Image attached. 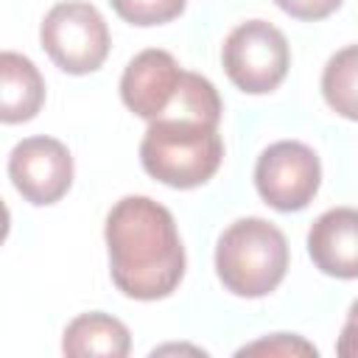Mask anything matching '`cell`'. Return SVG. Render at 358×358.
Wrapping results in <instances>:
<instances>
[{
  "instance_id": "52a82bcc",
  "label": "cell",
  "mask_w": 358,
  "mask_h": 358,
  "mask_svg": "<svg viewBox=\"0 0 358 358\" xmlns=\"http://www.w3.org/2000/svg\"><path fill=\"white\" fill-rule=\"evenodd\" d=\"M8 176L25 201L56 204L73 185V157L56 137H25L8 154Z\"/></svg>"
},
{
  "instance_id": "9c48e42d",
  "label": "cell",
  "mask_w": 358,
  "mask_h": 358,
  "mask_svg": "<svg viewBox=\"0 0 358 358\" xmlns=\"http://www.w3.org/2000/svg\"><path fill=\"white\" fill-rule=\"evenodd\" d=\"M308 255L313 266L338 280H358V210L333 207L308 229Z\"/></svg>"
},
{
  "instance_id": "30bf717a",
  "label": "cell",
  "mask_w": 358,
  "mask_h": 358,
  "mask_svg": "<svg viewBox=\"0 0 358 358\" xmlns=\"http://www.w3.org/2000/svg\"><path fill=\"white\" fill-rule=\"evenodd\" d=\"M45 103V81L36 64L14 50L0 53V120L25 123Z\"/></svg>"
},
{
  "instance_id": "7c38bea8",
  "label": "cell",
  "mask_w": 358,
  "mask_h": 358,
  "mask_svg": "<svg viewBox=\"0 0 358 358\" xmlns=\"http://www.w3.org/2000/svg\"><path fill=\"white\" fill-rule=\"evenodd\" d=\"M322 95L336 115L358 120V45H347L327 59L322 70Z\"/></svg>"
},
{
  "instance_id": "2e32d148",
  "label": "cell",
  "mask_w": 358,
  "mask_h": 358,
  "mask_svg": "<svg viewBox=\"0 0 358 358\" xmlns=\"http://www.w3.org/2000/svg\"><path fill=\"white\" fill-rule=\"evenodd\" d=\"M274 3L294 20H305V22L324 20L341 6V0H274Z\"/></svg>"
},
{
  "instance_id": "9a60e30c",
  "label": "cell",
  "mask_w": 358,
  "mask_h": 358,
  "mask_svg": "<svg viewBox=\"0 0 358 358\" xmlns=\"http://www.w3.org/2000/svg\"><path fill=\"white\" fill-rule=\"evenodd\" d=\"M255 352H263V355H316V347L310 341H305L302 336L274 333L268 338H260V341L238 350V355H255Z\"/></svg>"
},
{
  "instance_id": "7a4b0ae2",
  "label": "cell",
  "mask_w": 358,
  "mask_h": 358,
  "mask_svg": "<svg viewBox=\"0 0 358 358\" xmlns=\"http://www.w3.org/2000/svg\"><path fill=\"white\" fill-rule=\"evenodd\" d=\"M224 159V140L218 126L157 117L148 123L140 143V162L148 176L168 187L190 190L213 179Z\"/></svg>"
},
{
  "instance_id": "e0dca14e",
  "label": "cell",
  "mask_w": 358,
  "mask_h": 358,
  "mask_svg": "<svg viewBox=\"0 0 358 358\" xmlns=\"http://www.w3.org/2000/svg\"><path fill=\"white\" fill-rule=\"evenodd\" d=\"M336 352L344 355V358H358V322L355 319H347V324L338 336Z\"/></svg>"
},
{
  "instance_id": "6da1fadb",
  "label": "cell",
  "mask_w": 358,
  "mask_h": 358,
  "mask_svg": "<svg viewBox=\"0 0 358 358\" xmlns=\"http://www.w3.org/2000/svg\"><path fill=\"white\" fill-rule=\"evenodd\" d=\"M109 274L120 294L165 299L185 277V246L168 207L148 196H123L106 215Z\"/></svg>"
},
{
  "instance_id": "8fae6325",
  "label": "cell",
  "mask_w": 358,
  "mask_h": 358,
  "mask_svg": "<svg viewBox=\"0 0 358 358\" xmlns=\"http://www.w3.org/2000/svg\"><path fill=\"white\" fill-rule=\"evenodd\" d=\"M64 355H103V358H123L131 350L129 327L101 310L76 316L62 336Z\"/></svg>"
},
{
  "instance_id": "ba28073f",
  "label": "cell",
  "mask_w": 358,
  "mask_h": 358,
  "mask_svg": "<svg viewBox=\"0 0 358 358\" xmlns=\"http://www.w3.org/2000/svg\"><path fill=\"white\" fill-rule=\"evenodd\" d=\"M185 70L168 50L148 48L140 50L123 70L120 98L123 103L145 120H157L176 98Z\"/></svg>"
},
{
  "instance_id": "4fadbf2b",
  "label": "cell",
  "mask_w": 358,
  "mask_h": 358,
  "mask_svg": "<svg viewBox=\"0 0 358 358\" xmlns=\"http://www.w3.org/2000/svg\"><path fill=\"white\" fill-rule=\"evenodd\" d=\"M221 112H224V106H221V98H218V90L213 87V81H207L199 73L185 70L173 103L159 117H182V120H199V123L218 126Z\"/></svg>"
},
{
  "instance_id": "8992f818",
  "label": "cell",
  "mask_w": 358,
  "mask_h": 358,
  "mask_svg": "<svg viewBox=\"0 0 358 358\" xmlns=\"http://www.w3.org/2000/svg\"><path fill=\"white\" fill-rule=\"evenodd\" d=\"M322 182V165L310 145L299 140L271 143L255 165V187L260 199L280 210L296 213L305 210Z\"/></svg>"
},
{
  "instance_id": "5bb4252c",
  "label": "cell",
  "mask_w": 358,
  "mask_h": 358,
  "mask_svg": "<svg viewBox=\"0 0 358 358\" xmlns=\"http://www.w3.org/2000/svg\"><path fill=\"white\" fill-rule=\"evenodd\" d=\"M109 6L120 20L140 28H151L176 20L185 11L187 0H109Z\"/></svg>"
},
{
  "instance_id": "5b68a950",
  "label": "cell",
  "mask_w": 358,
  "mask_h": 358,
  "mask_svg": "<svg viewBox=\"0 0 358 358\" xmlns=\"http://www.w3.org/2000/svg\"><path fill=\"white\" fill-rule=\"evenodd\" d=\"M221 62L229 81L241 92L266 95L282 84L291 64V50L280 28L266 20H246L224 39Z\"/></svg>"
},
{
  "instance_id": "ac0fdd59",
  "label": "cell",
  "mask_w": 358,
  "mask_h": 358,
  "mask_svg": "<svg viewBox=\"0 0 358 358\" xmlns=\"http://www.w3.org/2000/svg\"><path fill=\"white\" fill-rule=\"evenodd\" d=\"M347 319H355V322H358V299L350 305V313H347Z\"/></svg>"
},
{
  "instance_id": "3957f363",
  "label": "cell",
  "mask_w": 358,
  "mask_h": 358,
  "mask_svg": "<svg viewBox=\"0 0 358 358\" xmlns=\"http://www.w3.org/2000/svg\"><path fill=\"white\" fill-rule=\"evenodd\" d=\"M288 271V241L266 218H238L215 246V274L235 296L271 294Z\"/></svg>"
},
{
  "instance_id": "277c9868",
  "label": "cell",
  "mask_w": 358,
  "mask_h": 358,
  "mask_svg": "<svg viewBox=\"0 0 358 358\" xmlns=\"http://www.w3.org/2000/svg\"><path fill=\"white\" fill-rule=\"evenodd\" d=\"M39 42L50 62L70 76L95 73L109 56L106 20L84 0L56 3L39 25Z\"/></svg>"
}]
</instances>
